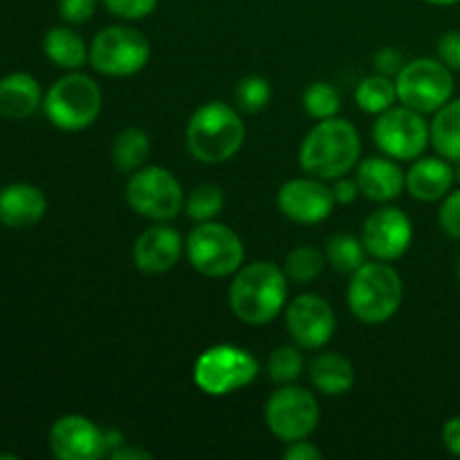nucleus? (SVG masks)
<instances>
[{
    "label": "nucleus",
    "mask_w": 460,
    "mask_h": 460,
    "mask_svg": "<svg viewBox=\"0 0 460 460\" xmlns=\"http://www.w3.org/2000/svg\"><path fill=\"white\" fill-rule=\"evenodd\" d=\"M373 142L394 160H418L431 144L429 124L422 112L407 106H394L377 115L373 124Z\"/></svg>",
    "instance_id": "12"
},
{
    "label": "nucleus",
    "mask_w": 460,
    "mask_h": 460,
    "mask_svg": "<svg viewBox=\"0 0 460 460\" xmlns=\"http://www.w3.org/2000/svg\"><path fill=\"white\" fill-rule=\"evenodd\" d=\"M304 108L313 119H331L337 117L341 111L340 90L328 81H314L305 88L304 93Z\"/></svg>",
    "instance_id": "30"
},
{
    "label": "nucleus",
    "mask_w": 460,
    "mask_h": 460,
    "mask_svg": "<svg viewBox=\"0 0 460 460\" xmlns=\"http://www.w3.org/2000/svg\"><path fill=\"white\" fill-rule=\"evenodd\" d=\"M49 449L61 460H97L108 456L106 431L99 429L90 418L70 416L58 418L49 429Z\"/></svg>",
    "instance_id": "16"
},
{
    "label": "nucleus",
    "mask_w": 460,
    "mask_h": 460,
    "mask_svg": "<svg viewBox=\"0 0 460 460\" xmlns=\"http://www.w3.org/2000/svg\"><path fill=\"white\" fill-rule=\"evenodd\" d=\"M268 373L277 385H290L304 373V355L296 346H279L270 355Z\"/></svg>",
    "instance_id": "31"
},
{
    "label": "nucleus",
    "mask_w": 460,
    "mask_h": 460,
    "mask_svg": "<svg viewBox=\"0 0 460 460\" xmlns=\"http://www.w3.org/2000/svg\"><path fill=\"white\" fill-rule=\"evenodd\" d=\"M184 252L196 272L209 279L232 277L243 268L245 245L232 227L223 223H198L184 243Z\"/></svg>",
    "instance_id": "6"
},
{
    "label": "nucleus",
    "mask_w": 460,
    "mask_h": 460,
    "mask_svg": "<svg viewBox=\"0 0 460 460\" xmlns=\"http://www.w3.org/2000/svg\"><path fill=\"white\" fill-rule=\"evenodd\" d=\"M225 196L223 189L216 187L211 182H202L198 187L191 189L187 198H184V209L187 216L196 223H207V220H214L216 216L223 211Z\"/></svg>",
    "instance_id": "29"
},
{
    "label": "nucleus",
    "mask_w": 460,
    "mask_h": 460,
    "mask_svg": "<svg viewBox=\"0 0 460 460\" xmlns=\"http://www.w3.org/2000/svg\"><path fill=\"white\" fill-rule=\"evenodd\" d=\"M103 7L124 21H142L148 18L157 7V0H102Z\"/></svg>",
    "instance_id": "33"
},
{
    "label": "nucleus",
    "mask_w": 460,
    "mask_h": 460,
    "mask_svg": "<svg viewBox=\"0 0 460 460\" xmlns=\"http://www.w3.org/2000/svg\"><path fill=\"white\" fill-rule=\"evenodd\" d=\"M438 225L443 234H447L454 241H460V189L449 191L443 198V205L438 209Z\"/></svg>",
    "instance_id": "34"
},
{
    "label": "nucleus",
    "mask_w": 460,
    "mask_h": 460,
    "mask_svg": "<svg viewBox=\"0 0 460 460\" xmlns=\"http://www.w3.org/2000/svg\"><path fill=\"white\" fill-rule=\"evenodd\" d=\"M184 241L178 229L153 225L137 236L133 245V263L144 274H164L178 265Z\"/></svg>",
    "instance_id": "17"
},
{
    "label": "nucleus",
    "mask_w": 460,
    "mask_h": 460,
    "mask_svg": "<svg viewBox=\"0 0 460 460\" xmlns=\"http://www.w3.org/2000/svg\"><path fill=\"white\" fill-rule=\"evenodd\" d=\"M111 458H115V460H151L153 454L146 452V449H142V447H135V445L124 443L121 447H117L115 452L111 454Z\"/></svg>",
    "instance_id": "41"
},
{
    "label": "nucleus",
    "mask_w": 460,
    "mask_h": 460,
    "mask_svg": "<svg viewBox=\"0 0 460 460\" xmlns=\"http://www.w3.org/2000/svg\"><path fill=\"white\" fill-rule=\"evenodd\" d=\"M45 211H48V198L34 184L16 182L0 191V223L4 227H34L43 220Z\"/></svg>",
    "instance_id": "19"
},
{
    "label": "nucleus",
    "mask_w": 460,
    "mask_h": 460,
    "mask_svg": "<svg viewBox=\"0 0 460 460\" xmlns=\"http://www.w3.org/2000/svg\"><path fill=\"white\" fill-rule=\"evenodd\" d=\"M443 445L449 454L460 456V416L449 418L443 427Z\"/></svg>",
    "instance_id": "39"
},
{
    "label": "nucleus",
    "mask_w": 460,
    "mask_h": 460,
    "mask_svg": "<svg viewBox=\"0 0 460 460\" xmlns=\"http://www.w3.org/2000/svg\"><path fill=\"white\" fill-rule=\"evenodd\" d=\"M126 202L137 216L169 223L184 209V191L178 178L164 166H142L130 173Z\"/></svg>",
    "instance_id": "9"
},
{
    "label": "nucleus",
    "mask_w": 460,
    "mask_h": 460,
    "mask_svg": "<svg viewBox=\"0 0 460 460\" xmlns=\"http://www.w3.org/2000/svg\"><path fill=\"white\" fill-rule=\"evenodd\" d=\"M454 171H456V182H460V162H456V169Z\"/></svg>",
    "instance_id": "43"
},
{
    "label": "nucleus",
    "mask_w": 460,
    "mask_h": 460,
    "mask_svg": "<svg viewBox=\"0 0 460 460\" xmlns=\"http://www.w3.org/2000/svg\"><path fill=\"white\" fill-rule=\"evenodd\" d=\"M259 376L254 355L232 344H218L200 353L193 364V382L202 394L223 398L243 386L252 385Z\"/></svg>",
    "instance_id": "7"
},
{
    "label": "nucleus",
    "mask_w": 460,
    "mask_h": 460,
    "mask_svg": "<svg viewBox=\"0 0 460 460\" xmlns=\"http://www.w3.org/2000/svg\"><path fill=\"white\" fill-rule=\"evenodd\" d=\"M97 0H58V16L67 25H84L94 16Z\"/></svg>",
    "instance_id": "35"
},
{
    "label": "nucleus",
    "mask_w": 460,
    "mask_h": 460,
    "mask_svg": "<svg viewBox=\"0 0 460 460\" xmlns=\"http://www.w3.org/2000/svg\"><path fill=\"white\" fill-rule=\"evenodd\" d=\"M151 43L135 27L111 25L90 43V66L106 76H133L146 67Z\"/></svg>",
    "instance_id": "10"
},
{
    "label": "nucleus",
    "mask_w": 460,
    "mask_h": 460,
    "mask_svg": "<svg viewBox=\"0 0 460 460\" xmlns=\"http://www.w3.org/2000/svg\"><path fill=\"white\" fill-rule=\"evenodd\" d=\"M402 295L404 286L398 270L386 261L376 259L350 274L346 299H349L350 313L359 322L368 326H380L395 317L402 305Z\"/></svg>",
    "instance_id": "4"
},
{
    "label": "nucleus",
    "mask_w": 460,
    "mask_h": 460,
    "mask_svg": "<svg viewBox=\"0 0 460 460\" xmlns=\"http://www.w3.org/2000/svg\"><path fill=\"white\" fill-rule=\"evenodd\" d=\"M245 121L225 102H207L187 124V148L198 162L223 164L232 160L245 142Z\"/></svg>",
    "instance_id": "3"
},
{
    "label": "nucleus",
    "mask_w": 460,
    "mask_h": 460,
    "mask_svg": "<svg viewBox=\"0 0 460 460\" xmlns=\"http://www.w3.org/2000/svg\"><path fill=\"white\" fill-rule=\"evenodd\" d=\"M272 99V85H270L268 79L259 75H250L243 76L236 85V102L238 108L250 115L254 112H261Z\"/></svg>",
    "instance_id": "32"
},
{
    "label": "nucleus",
    "mask_w": 460,
    "mask_h": 460,
    "mask_svg": "<svg viewBox=\"0 0 460 460\" xmlns=\"http://www.w3.org/2000/svg\"><path fill=\"white\" fill-rule=\"evenodd\" d=\"M436 49H438V58L449 70L460 72V31H445Z\"/></svg>",
    "instance_id": "36"
},
{
    "label": "nucleus",
    "mask_w": 460,
    "mask_h": 460,
    "mask_svg": "<svg viewBox=\"0 0 460 460\" xmlns=\"http://www.w3.org/2000/svg\"><path fill=\"white\" fill-rule=\"evenodd\" d=\"M456 182V171L445 157H418L407 171V191L420 202L443 200Z\"/></svg>",
    "instance_id": "20"
},
{
    "label": "nucleus",
    "mask_w": 460,
    "mask_h": 460,
    "mask_svg": "<svg viewBox=\"0 0 460 460\" xmlns=\"http://www.w3.org/2000/svg\"><path fill=\"white\" fill-rule=\"evenodd\" d=\"M151 153V139L142 128L121 130L112 144V164L119 173H135L142 169Z\"/></svg>",
    "instance_id": "25"
},
{
    "label": "nucleus",
    "mask_w": 460,
    "mask_h": 460,
    "mask_svg": "<svg viewBox=\"0 0 460 460\" xmlns=\"http://www.w3.org/2000/svg\"><path fill=\"white\" fill-rule=\"evenodd\" d=\"M310 382L323 395H346L355 385V368L341 353H319L310 362Z\"/></svg>",
    "instance_id": "22"
},
{
    "label": "nucleus",
    "mask_w": 460,
    "mask_h": 460,
    "mask_svg": "<svg viewBox=\"0 0 460 460\" xmlns=\"http://www.w3.org/2000/svg\"><path fill=\"white\" fill-rule=\"evenodd\" d=\"M265 425L283 443L308 438L319 425L317 398L304 386L283 385L265 402Z\"/></svg>",
    "instance_id": "11"
},
{
    "label": "nucleus",
    "mask_w": 460,
    "mask_h": 460,
    "mask_svg": "<svg viewBox=\"0 0 460 460\" xmlns=\"http://www.w3.org/2000/svg\"><path fill=\"white\" fill-rule=\"evenodd\" d=\"M373 63H376V70L386 76H398V72L404 67L402 54L394 48H382L373 58Z\"/></svg>",
    "instance_id": "37"
},
{
    "label": "nucleus",
    "mask_w": 460,
    "mask_h": 460,
    "mask_svg": "<svg viewBox=\"0 0 460 460\" xmlns=\"http://www.w3.org/2000/svg\"><path fill=\"white\" fill-rule=\"evenodd\" d=\"M413 241L411 218L398 207H382L373 211L362 229V243L377 261H398L407 254Z\"/></svg>",
    "instance_id": "14"
},
{
    "label": "nucleus",
    "mask_w": 460,
    "mask_h": 460,
    "mask_svg": "<svg viewBox=\"0 0 460 460\" xmlns=\"http://www.w3.org/2000/svg\"><path fill=\"white\" fill-rule=\"evenodd\" d=\"M362 139L350 121L331 119L317 121L304 137L299 148V164L308 175L319 180H337L359 164Z\"/></svg>",
    "instance_id": "2"
},
{
    "label": "nucleus",
    "mask_w": 460,
    "mask_h": 460,
    "mask_svg": "<svg viewBox=\"0 0 460 460\" xmlns=\"http://www.w3.org/2000/svg\"><path fill=\"white\" fill-rule=\"evenodd\" d=\"M337 200L332 189L319 178H295L281 184L277 207L288 220L299 225H319L332 214Z\"/></svg>",
    "instance_id": "15"
},
{
    "label": "nucleus",
    "mask_w": 460,
    "mask_h": 460,
    "mask_svg": "<svg viewBox=\"0 0 460 460\" xmlns=\"http://www.w3.org/2000/svg\"><path fill=\"white\" fill-rule=\"evenodd\" d=\"M288 277L272 261H254L236 272L229 286V308L247 326H265L286 308Z\"/></svg>",
    "instance_id": "1"
},
{
    "label": "nucleus",
    "mask_w": 460,
    "mask_h": 460,
    "mask_svg": "<svg viewBox=\"0 0 460 460\" xmlns=\"http://www.w3.org/2000/svg\"><path fill=\"white\" fill-rule=\"evenodd\" d=\"M431 146L440 157L449 162H460V97L449 99L440 111H436L429 126Z\"/></svg>",
    "instance_id": "24"
},
{
    "label": "nucleus",
    "mask_w": 460,
    "mask_h": 460,
    "mask_svg": "<svg viewBox=\"0 0 460 460\" xmlns=\"http://www.w3.org/2000/svg\"><path fill=\"white\" fill-rule=\"evenodd\" d=\"M395 88L402 106L429 115L454 97V75L440 58L420 57L404 63L395 76Z\"/></svg>",
    "instance_id": "8"
},
{
    "label": "nucleus",
    "mask_w": 460,
    "mask_h": 460,
    "mask_svg": "<svg viewBox=\"0 0 460 460\" xmlns=\"http://www.w3.org/2000/svg\"><path fill=\"white\" fill-rule=\"evenodd\" d=\"M281 456L286 460H319L323 458V452L304 438L295 440V443H288V447L283 449Z\"/></svg>",
    "instance_id": "38"
},
{
    "label": "nucleus",
    "mask_w": 460,
    "mask_h": 460,
    "mask_svg": "<svg viewBox=\"0 0 460 460\" xmlns=\"http://www.w3.org/2000/svg\"><path fill=\"white\" fill-rule=\"evenodd\" d=\"M326 263V254L322 250L313 245H299L286 256L283 272H286V277L292 283L304 286V283H313L323 272V265Z\"/></svg>",
    "instance_id": "28"
},
{
    "label": "nucleus",
    "mask_w": 460,
    "mask_h": 460,
    "mask_svg": "<svg viewBox=\"0 0 460 460\" xmlns=\"http://www.w3.org/2000/svg\"><path fill=\"white\" fill-rule=\"evenodd\" d=\"M355 102L368 115H382L385 111L395 106L398 102V88L395 81L386 75H371L367 79L359 81L358 90H355Z\"/></svg>",
    "instance_id": "26"
},
{
    "label": "nucleus",
    "mask_w": 460,
    "mask_h": 460,
    "mask_svg": "<svg viewBox=\"0 0 460 460\" xmlns=\"http://www.w3.org/2000/svg\"><path fill=\"white\" fill-rule=\"evenodd\" d=\"M431 4H438V7H449V4H456L460 0H427Z\"/></svg>",
    "instance_id": "42"
},
{
    "label": "nucleus",
    "mask_w": 460,
    "mask_h": 460,
    "mask_svg": "<svg viewBox=\"0 0 460 460\" xmlns=\"http://www.w3.org/2000/svg\"><path fill=\"white\" fill-rule=\"evenodd\" d=\"M43 103L39 81L25 72H13V75L0 79V115L4 119H27L39 111Z\"/></svg>",
    "instance_id": "21"
},
{
    "label": "nucleus",
    "mask_w": 460,
    "mask_h": 460,
    "mask_svg": "<svg viewBox=\"0 0 460 460\" xmlns=\"http://www.w3.org/2000/svg\"><path fill=\"white\" fill-rule=\"evenodd\" d=\"M358 187L373 202H391L407 189V173L394 157H367L358 164Z\"/></svg>",
    "instance_id": "18"
},
{
    "label": "nucleus",
    "mask_w": 460,
    "mask_h": 460,
    "mask_svg": "<svg viewBox=\"0 0 460 460\" xmlns=\"http://www.w3.org/2000/svg\"><path fill=\"white\" fill-rule=\"evenodd\" d=\"M102 106L103 97L97 81L76 70L52 84L43 99V111L48 119L57 128L70 130V133L93 126L102 112Z\"/></svg>",
    "instance_id": "5"
},
{
    "label": "nucleus",
    "mask_w": 460,
    "mask_h": 460,
    "mask_svg": "<svg viewBox=\"0 0 460 460\" xmlns=\"http://www.w3.org/2000/svg\"><path fill=\"white\" fill-rule=\"evenodd\" d=\"M367 247L362 238H355L350 234H337L326 245V261L335 272L353 274L355 270L367 263Z\"/></svg>",
    "instance_id": "27"
},
{
    "label": "nucleus",
    "mask_w": 460,
    "mask_h": 460,
    "mask_svg": "<svg viewBox=\"0 0 460 460\" xmlns=\"http://www.w3.org/2000/svg\"><path fill=\"white\" fill-rule=\"evenodd\" d=\"M458 279H460V256H458Z\"/></svg>",
    "instance_id": "44"
},
{
    "label": "nucleus",
    "mask_w": 460,
    "mask_h": 460,
    "mask_svg": "<svg viewBox=\"0 0 460 460\" xmlns=\"http://www.w3.org/2000/svg\"><path fill=\"white\" fill-rule=\"evenodd\" d=\"M332 193H335V200L340 202V205H350V202L358 200V196H359L358 180L337 178L335 187H332Z\"/></svg>",
    "instance_id": "40"
},
{
    "label": "nucleus",
    "mask_w": 460,
    "mask_h": 460,
    "mask_svg": "<svg viewBox=\"0 0 460 460\" xmlns=\"http://www.w3.org/2000/svg\"><path fill=\"white\" fill-rule=\"evenodd\" d=\"M286 328L301 349H323L335 335V310L323 296L299 295L288 304Z\"/></svg>",
    "instance_id": "13"
},
{
    "label": "nucleus",
    "mask_w": 460,
    "mask_h": 460,
    "mask_svg": "<svg viewBox=\"0 0 460 460\" xmlns=\"http://www.w3.org/2000/svg\"><path fill=\"white\" fill-rule=\"evenodd\" d=\"M43 52L54 66L63 70H79L90 61V49L85 40L70 27H52L43 36Z\"/></svg>",
    "instance_id": "23"
}]
</instances>
